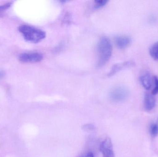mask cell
Returning <instances> with one entry per match:
<instances>
[{
  "label": "cell",
  "mask_w": 158,
  "mask_h": 157,
  "mask_svg": "<svg viewBox=\"0 0 158 157\" xmlns=\"http://www.w3.org/2000/svg\"><path fill=\"white\" fill-rule=\"evenodd\" d=\"M98 60L97 66L101 67L106 64L111 57L112 47L109 40L103 37L99 40L98 44Z\"/></svg>",
  "instance_id": "1"
},
{
  "label": "cell",
  "mask_w": 158,
  "mask_h": 157,
  "mask_svg": "<svg viewBox=\"0 0 158 157\" xmlns=\"http://www.w3.org/2000/svg\"><path fill=\"white\" fill-rule=\"evenodd\" d=\"M18 30L26 40L32 43H38L46 37L43 30L28 25L20 26Z\"/></svg>",
  "instance_id": "2"
},
{
  "label": "cell",
  "mask_w": 158,
  "mask_h": 157,
  "mask_svg": "<svg viewBox=\"0 0 158 157\" xmlns=\"http://www.w3.org/2000/svg\"><path fill=\"white\" fill-rule=\"evenodd\" d=\"M128 96V91L126 88L122 86H117L112 88L110 92V99L115 102L124 100Z\"/></svg>",
  "instance_id": "3"
},
{
  "label": "cell",
  "mask_w": 158,
  "mask_h": 157,
  "mask_svg": "<svg viewBox=\"0 0 158 157\" xmlns=\"http://www.w3.org/2000/svg\"><path fill=\"white\" fill-rule=\"evenodd\" d=\"M43 59V55L37 52H30L21 53L19 60L21 62L36 63L41 61Z\"/></svg>",
  "instance_id": "4"
},
{
  "label": "cell",
  "mask_w": 158,
  "mask_h": 157,
  "mask_svg": "<svg viewBox=\"0 0 158 157\" xmlns=\"http://www.w3.org/2000/svg\"><path fill=\"white\" fill-rule=\"evenodd\" d=\"M99 149L103 154V157H114L112 142L111 139L109 137H106L101 143Z\"/></svg>",
  "instance_id": "5"
},
{
  "label": "cell",
  "mask_w": 158,
  "mask_h": 157,
  "mask_svg": "<svg viewBox=\"0 0 158 157\" xmlns=\"http://www.w3.org/2000/svg\"><path fill=\"white\" fill-rule=\"evenodd\" d=\"M135 65V63L131 61L117 64L112 67L108 75L109 77L112 76L122 69L133 66Z\"/></svg>",
  "instance_id": "6"
},
{
  "label": "cell",
  "mask_w": 158,
  "mask_h": 157,
  "mask_svg": "<svg viewBox=\"0 0 158 157\" xmlns=\"http://www.w3.org/2000/svg\"><path fill=\"white\" fill-rule=\"evenodd\" d=\"M140 80L143 88L147 90L151 88L152 85V79L151 75L148 72H143L140 77Z\"/></svg>",
  "instance_id": "7"
},
{
  "label": "cell",
  "mask_w": 158,
  "mask_h": 157,
  "mask_svg": "<svg viewBox=\"0 0 158 157\" xmlns=\"http://www.w3.org/2000/svg\"><path fill=\"white\" fill-rule=\"evenodd\" d=\"M156 105V100L153 95L146 93L144 97V108L146 110L150 111L155 108Z\"/></svg>",
  "instance_id": "8"
},
{
  "label": "cell",
  "mask_w": 158,
  "mask_h": 157,
  "mask_svg": "<svg viewBox=\"0 0 158 157\" xmlns=\"http://www.w3.org/2000/svg\"><path fill=\"white\" fill-rule=\"evenodd\" d=\"M131 39L128 36H120L117 37L115 39V43L120 49H124L131 43Z\"/></svg>",
  "instance_id": "9"
},
{
  "label": "cell",
  "mask_w": 158,
  "mask_h": 157,
  "mask_svg": "<svg viewBox=\"0 0 158 157\" xmlns=\"http://www.w3.org/2000/svg\"><path fill=\"white\" fill-rule=\"evenodd\" d=\"M150 56L156 61H158V41L154 43L149 49Z\"/></svg>",
  "instance_id": "10"
},
{
  "label": "cell",
  "mask_w": 158,
  "mask_h": 157,
  "mask_svg": "<svg viewBox=\"0 0 158 157\" xmlns=\"http://www.w3.org/2000/svg\"><path fill=\"white\" fill-rule=\"evenodd\" d=\"M150 132L152 137H155L158 135V120L156 123L153 124L150 126Z\"/></svg>",
  "instance_id": "11"
},
{
  "label": "cell",
  "mask_w": 158,
  "mask_h": 157,
  "mask_svg": "<svg viewBox=\"0 0 158 157\" xmlns=\"http://www.w3.org/2000/svg\"><path fill=\"white\" fill-rule=\"evenodd\" d=\"M108 2L106 0H99L96 1L94 2V7L96 8H100L103 7Z\"/></svg>",
  "instance_id": "12"
},
{
  "label": "cell",
  "mask_w": 158,
  "mask_h": 157,
  "mask_svg": "<svg viewBox=\"0 0 158 157\" xmlns=\"http://www.w3.org/2000/svg\"><path fill=\"white\" fill-rule=\"evenodd\" d=\"M154 81L155 83V87L152 90V95L153 96L157 95L158 94V77L155 76L154 77Z\"/></svg>",
  "instance_id": "13"
},
{
  "label": "cell",
  "mask_w": 158,
  "mask_h": 157,
  "mask_svg": "<svg viewBox=\"0 0 158 157\" xmlns=\"http://www.w3.org/2000/svg\"><path fill=\"white\" fill-rule=\"evenodd\" d=\"M12 3L11 2L6 3L4 5H0V15L2 14L5 11L10 8Z\"/></svg>",
  "instance_id": "14"
},
{
  "label": "cell",
  "mask_w": 158,
  "mask_h": 157,
  "mask_svg": "<svg viewBox=\"0 0 158 157\" xmlns=\"http://www.w3.org/2000/svg\"><path fill=\"white\" fill-rule=\"evenodd\" d=\"M82 129L85 131H92L95 130L96 127L93 124H84L82 126Z\"/></svg>",
  "instance_id": "15"
},
{
  "label": "cell",
  "mask_w": 158,
  "mask_h": 157,
  "mask_svg": "<svg viewBox=\"0 0 158 157\" xmlns=\"http://www.w3.org/2000/svg\"><path fill=\"white\" fill-rule=\"evenodd\" d=\"M5 75V73L2 70H0V79L4 77Z\"/></svg>",
  "instance_id": "16"
},
{
  "label": "cell",
  "mask_w": 158,
  "mask_h": 157,
  "mask_svg": "<svg viewBox=\"0 0 158 157\" xmlns=\"http://www.w3.org/2000/svg\"><path fill=\"white\" fill-rule=\"evenodd\" d=\"M82 157H94V154L90 152V153H88L87 155Z\"/></svg>",
  "instance_id": "17"
}]
</instances>
